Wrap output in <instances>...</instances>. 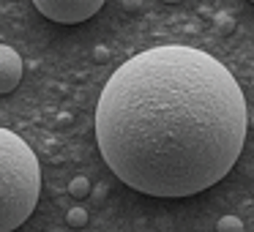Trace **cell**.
<instances>
[{
	"instance_id": "1",
	"label": "cell",
	"mask_w": 254,
	"mask_h": 232,
	"mask_svg": "<svg viewBox=\"0 0 254 232\" xmlns=\"http://www.w3.org/2000/svg\"><path fill=\"white\" fill-rule=\"evenodd\" d=\"M241 85L213 55L164 44L128 58L96 104L107 167L148 197H191L224 180L246 142Z\"/></svg>"
},
{
	"instance_id": "2",
	"label": "cell",
	"mask_w": 254,
	"mask_h": 232,
	"mask_svg": "<svg viewBox=\"0 0 254 232\" xmlns=\"http://www.w3.org/2000/svg\"><path fill=\"white\" fill-rule=\"evenodd\" d=\"M41 194V167L22 137L0 128V232H14L30 219Z\"/></svg>"
},
{
	"instance_id": "3",
	"label": "cell",
	"mask_w": 254,
	"mask_h": 232,
	"mask_svg": "<svg viewBox=\"0 0 254 232\" xmlns=\"http://www.w3.org/2000/svg\"><path fill=\"white\" fill-rule=\"evenodd\" d=\"M33 6L52 22L79 25L85 19H90L93 14H99L104 0H33Z\"/></svg>"
},
{
	"instance_id": "4",
	"label": "cell",
	"mask_w": 254,
	"mask_h": 232,
	"mask_svg": "<svg viewBox=\"0 0 254 232\" xmlns=\"http://www.w3.org/2000/svg\"><path fill=\"white\" fill-rule=\"evenodd\" d=\"M22 79V58L14 47L0 44V96L11 93Z\"/></svg>"
},
{
	"instance_id": "5",
	"label": "cell",
	"mask_w": 254,
	"mask_h": 232,
	"mask_svg": "<svg viewBox=\"0 0 254 232\" xmlns=\"http://www.w3.org/2000/svg\"><path fill=\"white\" fill-rule=\"evenodd\" d=\"M68 194H71L74 199H85L90 194V180H88V177H82V175L74 177V180L68 183Z\"/></svg>"
},
{
	"instance_id": "6",
	"label": "cell",
	"mask_w": 254,
	"mask_h": 232,
	"mask_svg": "<svg viewBox=\"0 0 254 232\" xmlns=\"http://www.w3.org/2000/svg\"><path fill=\"white\" fill-rule=\"evenodd\" d=\"M216 232H243V221L238 216H221L219 224H216Z\"/></svg>"
},
{
	"instance_id": "7",
	"label": "cell",
	"mask_w": 254,
	"mask_h": 232,
	"mask_svg": "<svg viewBox=\"0 0 254 232\" xmlns=\"http://www.w3.org/2000/svg\"><path fill=\"white\" fill-rule=\"evenodd\" d=\"M66 221L71 227H85V224H88V210H85V208H71L66 213Z\"/></svg>"
},
{
	"instance_id": "8",
	"label": "cell",
	"mask_w": 254,
	"mask_h": 232,
	"mask_svg": "<svg viewBox=\"0 0 254 232\" xmlns=\"http://www.w3.org/2000/svg\"><path fill=\"white\" fill-rule=\"evenodd\" d=\"M216 25H219L224 33H232V30H235V22H232V17H227V14H219V17H216Z\"/></svg>"
},
{
	"instance_id": "9",
	"label": "cell",
	"mask_w": 254,
	"mask_h": 232,
	"mask_svg": "<svg viewBox=\"0 0 254 232\" xmlns=\"http://www.w3.org/2000/svg\"><path fill=\"white\" fill-rule=\"evenodd\" d=\"M93 60H96V63H107V60H110V50H107L104 44L93 47Z\"/></svg>"
},
{
	"instance_id": "10",
	"label": "cell",
	"mask_w": 254,
	"mask_h": 232,
	"mask_svg": "<svg viewBox=\"0 0 254 232\" xmlns=\"http://www.w3.org/2000/svg\"><path fill=\"white\" fill-rule=\"evenodd\" d=\"M139 6H142V0H123V8L126 11H137Z\"/></svg>"
},
{
	"instance_id": "11",
	"label": "cell",
	"mask_w": 254,
	"mask_h": 232,
	"mask_svg": "<svg viewBox=\"0 0 254 232\" xmlns=\"http://www.w3.org/2000/svg\"><path fill=\"white\" fill-rule=\"evenodd\" d=\"M161 3H178V0H161Z\"/></svg>"
},
{
	"instance_id": "12",
	"label": "cell",
	"mask_w": 254,
	"mask_h": 232,
	"mask_svg": "<svg viewBox=\"0 0 254 232\" xmlns=\"http://www.w3.org/2000/svg\"><path fill=\"white\" fill-rule=\"evenodd\" d=\"M249 3H254V0H249Z\"/></svg>"
}]
</instances>
